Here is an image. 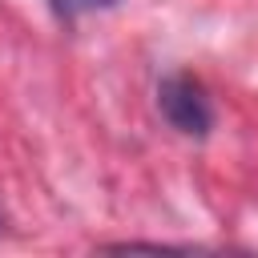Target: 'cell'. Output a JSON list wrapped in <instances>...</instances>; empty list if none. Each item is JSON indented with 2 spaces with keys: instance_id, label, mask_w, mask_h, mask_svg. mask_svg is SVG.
Masks as SVG:
<instances>
[{
  "instance_id": "1",
  "label": "cell",
  "mask_w": 258,
  "mask_h": 258,
  "mask_svg": "<svg viewBox=\"0 0 258 258\" xmlns=\"http://www.w3.org/2000/svg\"><path fill=\"white\" fill-rule=\"evenodd\" d=\"M157 109L161 117L185 133V137H206L210 125H214V109H210V97L206 89L189 77V73H169L161 85H157Z\"/></svg>"
},
{
  "instance_id": "2",
  "label": "cell",
  "mask_w": 258,
  "mask_h": 258,
  "mask_svg": "<svg viewBox=\"0 0 258 258\" xmlns=\"http://www.w3.org/2000/svg\"><path fill=\"white\" fill-rule=\"evenodd\" d=\"M109 4H117V0H48L52 16H60V20H77L81 12H93V8H109Z\"/></svg>"
}]
</instances>
